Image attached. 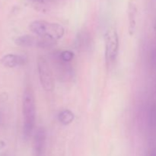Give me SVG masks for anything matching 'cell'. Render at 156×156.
<instances>
[{
    "label": "cell",
    "instance_id": "5",
    "mask_svg": "<svg viewBox=\"0 0 156 156\" xmlns=\"http://www.w3.org/2000/svg\"><path fill=\"white\" fill-rule=\"evenodd\" d=\"M47 133L44 127H38L34 135L33 156H45Z\"/></svg>",
    "mask_w": 156,
    "mask_h": 156
},
{
    "label": "cell",
    "instance_id": "10",
    "mask_svg": "<svg viewBox=\"0 0 156 156\" xmlns=\"http://www.w3.org/2000/svg\"><path fill=\"white\" fill-rule=\"evenodd\" d=\"M15 43L16 45L18 47H30L33 46H37V39L34 37L32 35L25 34L20 36L15 39Z\"/></svg>",
    "mask_w": 156,
    "mask_h": 156
},
{
    "label": "cell",
    "instance_id": "2",
    "mask_svg": "<svg viewBox=\"0 0 156 156\" xmlns=\"http://www.w3.org/2000/svg\"><path fill=\"white\" fill-rule=\"evenodd\" d=\"M29 29L32 33L41 38L55 43L61 39L65 34V29L61 24L44 20L32 21L29 24Z\"/></svg>",
    "mask_w": 156,
    "mask_h": 156
},
{
    "label": "cell",
    "instance_id": "15",
    "mask_svg": "<svg viewBox=\"0 0 156 156\" xmlns=\"http://www.w3.org/2000/svg\"><path fill=\"white\" fill-rule=\"evenodd\" d=\"M148 156H156V150H152V152L148 155Z\"/></svg>",
    "mask_w": 156,
    "mask_h": 156
},
{
    "label": "cell",
    "instance_id": "7",
    "mask_svg": "<svg viewBox=\"0 0 156 156\" xmlns=\"http://www.w3.org/2000/svg\"><path fill=\"white\" fill-rule=\"evenodd\" d=\"M1 63L7 68H15L17 66L25 65L27 59L24 56L14 53H9L5 55L0 60Z\"/></svg>",
    "mask_w": 156,
    "mask_h": 156
},
{
    "label": "cell",
    "instance_id": "12",
    "mask_svg": "<svg viewBox=\"0 0 156 156\" xmlns=\"http://www.w3.org/2000/svg\"><path fill=\"white\" fill-rule=\"evenodd\" d=\"M59 57L66 62H70L74 58V53L70 50H63L58 54Z\"/></svg>",
    "mask_w": 156,
    "mask_h": 156
},
{
    "label": "cell",
    "instance_id": "14",
    "mask_svg": "<svg viewBox=\"0 0 156 156\" xmlns=\"http://www.w3.org/2000/svg\"><path fill=\"white\" fill-rule=\"evenodd\" d=\"M28 1L31 2L33 4L36 5L37 6H45L53 2L56 0H28Z\"/></svg>",
    "mask_w": 156,
    "mask_h": 156
},
{
    "label": "cell",
    "instance_id": "6",
    "mask_svg": "<svg viewBox=\"0 0 156 156\" xmlns=\"http://www.w3.org/2000/svg\"><path fill=\"white\" fill-rule=\"evenodd\" d=\"M54 67L56 69V73L60 79H70L73 76V69L70 62H66L62 61L59 56L56 55L54 58Z\"/></svg>",
    "mask_w": 156,
    "mask_h": 156
},
{
    "label": "cell",
    "instance_id": "8",
    "mask_svg": "<svg viewBox=\"0 0 156 156\" xmlns=\"http://www.w3.org/2000/svg\"><path fill=\"white\" fill-rule=\"evenodd\" d=\"M91 43H92V40H91V37L89 32L86 31V30L82 31L78 34L77 37H76V48L82 51H86L91 47Z\"/></svg>",
    "mask_w": 156,
    "mask_h": 156
},
{
    "label": "cell",
    "instance_id": "13",
    "mask_svg": "<svg viewBox=\"0 0 156 156\" xmlns=\"http://www.w3.org/2000/svg\"><path fill=\"white\" fill-rule=\"evenodd\" d=\"M149 126L151 129H156V105H153L149 113Z\"/></svg>",
    "mask_w": 156,
    "mask_h": 156
},
{
    "label": "cell",
    "instance_id": "1",
    "mask_svg": "<svg viewBox=\"0 0 156 156\" xmlns=\"http://www.w3.org/2000/svg\"><path fill=\"white\" fill-rule=\"evenodd\" d=\"M23 136L26 140L32 136L36 120V104L33 89L30 86L26 87L22 98Z\"/></svg>",
    "mask_w": 156,
    "mask_h": 156
},
{
    "label": "cell",
    "instance_id": "4",
    "mask_svg": "<svg viewBox=\"0 0 156 156\" xmlns=\"http://www.w3.org/2000/svg\"><path fill=\"white\" fill-rule=\"evenodd\" d=\"M105 58L108 63L111 64L116 60L119 52V37L114 28H110L105 35Z\"/></svg>",
    "mask_w": 156,
    "mask_h": 156
},
{
    "label": "cell",
    "instance_id": "3",
    "mask_svg": "<svg viewBox=\"0 0 156 156\" xmlns=\"http://www.w3.org/2000/svg\"><path fill=\"white\" fill-rule=\"evenodd\" d=\"M38 76L41 86L45 91H52L54 89V77L50 63L44 56H39L37 62Z\"/></svg>",
    "mask_w": 156,
    "mask_h": 156
},
{
    "label": "cell",
    "instance_id": "9",
    "mask_svg": "<svg viewBox=\"0 0 156 156\" xmlns=\"http://www.w3.org/2000/svg\"><path fill=\"white\" fill-rule=\"evenodd\" d=\"M137 8L135 2L131 1L128 7V19H129V34L133 35L135 32L136 27Z\"/></svg>",
    "mask_w": 156,
    "mask_h": 156
},
{
    "label": "cell",
    "instance_id": "11",
    "mask_svg": "<svg viewBox=\"0 0 156 156\" xmlns=\"http://www.w3.org/2000/svg\"><path fill=\"white\" fill-rule=\"evenodd\" d=\"M74 118L75 115L73 112L68 109L63 110V111H62L58 114V120H59V121L62 124L65 125V126L69 125L70 123H73Z\"/></svg>",
    "mask_w": 156,
    "mask_h": 156
}]
</instances>
